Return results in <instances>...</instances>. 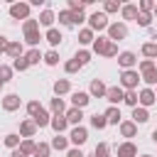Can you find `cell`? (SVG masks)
Wrapping results in <instances>:
<instances>
[{"label": "cell", "mask_w": 157, "mask_h": 157, "mask_svg": "<svg viewBox=\"0 0 157 157\" xmlns=\"http://www.w3.org/2000/svg\"><path fill=\"white\" fill-rule=\"evenodd\" d=\"M86 20H88V29H91V32H103V29H108V25H110L105 12H93V15H88Z\"/></svg>", "instance_id": "cell-1"}, {"label": "cell", "mask_w": 157, "mask_h": 157, "mask_svg": "<svg viewBox=\"0 0 157 157\" xmlns=\"http://www.w3.org/2000/svg\"><path fill=\"white\" fill-rule=\"evenodd\" d=\"M137 81H140L137 69H128V71L120 74V88H123V91H135V88H137Z\"/></svg>", "instance_id": "cell-2"}, {"label": "cell", "mask_w": 157, "mask_h": 157, "mask_svg": "<svg viewBox=\"0 0 157 157\" xmlns=\"http://www.w3.org/2000/svg\"><path fill=\"white\" fill-rule=\"evenodd\" d=\"M105 32H108V39L110 42H123L128 37V25L125 22H110Z\"/></svg>", "instance_id": "cell-3"}, {"label": "cell", "mask_w": 157, "mask_h": 157, "mask_svg": "<svg viewBox=\"0 0 157 157\" xmlns=\"http://www.w3.org/2000/svg\"><path fill=\"white\" fill-rule=\"evenodd\" d=\"M29 10H32L29 2H12L7 12H10L12 20H29Z\"/></svg>", "instance_id": "cell-4"}, {"label": "cell", "mask_w": 157, "mask_h": 157, "mask_svg": "<svg viewBox=\"0 0 157 157\" xmlns=\"http://www.w3.org/2000/svg\"><path fill=\"white\" fill-rule=\"evenodd\" d=\"M86 140H88V130H86L83 125H76V128H71V132H69V142H71L74 147H81V145H86Z\"/></svg>", "instance_id": "cell-5"}, {"label": "cell", "mask_w": 157, "mask_h": 157, "mask_svg": "<svg viewBox=\"0 0 157 157\" xmlns=\"http://www.w3.org/2000/svg\"><path fill=\"white\" fill-rule=\"evenodd\" d=\"M157 103V98H155V91L152 88H142L140 93H137V105L140 108H150V105H155Z\"/></svg>", "instance_id": "cell-6"}, {"label": "cell", "mask_w": 157, "mask_h": 157, "mask_svg": "<svg viewBox=\"0 0 157 157\" xmlns=\"http://www.w3.org/2000/svg\"><path fill=\"white\" fill-rule=\"evenodd\" d=\"M20 105H22V101H20L17 93H7L2 98V110L5 113H15V110H20Z\"/></svg>", "instance_id": "cell-7"}, {"label": "cell", "mask_w": 157, "mask_h": 157, "mask_svg": "<svg viewBox=\"0 0 157 157\" xmlns=\"http://www.w3.org/2000/svg\"><path fill=\"white\" fill-rule=\"evenodd\" d=\"M71 103H74V108H86L88 103H91V96H88V91H74L71 93Z\"/></svg>", "instance_id": "cell-8"}, {"label": "cell", "mask_w": 157, "mask_h": 157, "mask_svg": "<svg viewBox=\"0 0 157 157\" xmlns=\"http://www.w3.org/2000/svg\"><path fill=\"white\" fill-rule=\"evenodd\" d=\"M118 64L123 66V71H128V69H132V66L137 64V56H135L132 52H120V54H118Z\"/></svg>", "instance_id": "cell-9"}, {"label": "cell", "mask_w": 157, "mask_h": 157, "mask_svg": "<svg viewBox=\"0 0 157 157\" xmlns=\"http://www.w3.org/2000/svg\"><path fill=\"white\" fill-rule=\"evenodd\" d=\"M105 91H108V86L101 78H93L88 86V96H96V98H105Z\"/></svg>", "instance_id": "cell-10"}, {"label": "cell", "mask_w": 157, "mask_h": 157, "mask_svg": "<svg viewBox=\"0 0 157 157\" xmlns=\"http://www.w3.org/2000/svg\"><path fill=\"white\" fill-rule=\"evenodd\" d=\"M34 132H37V125L32 123V118H27V120L20 123V135H22V140H32Z\"/></svg>", "instance_id": "cell-11"}, {"label": "cell", "mask_w": 157, "mask_h": 157, "mask_svg": "<svg viewBox=\"0 0 157 157\" xmlns=\"http://www.w3.org/2000/svg\"><path fill=\"white\" fill-rule=\"evenodd\" d=\"M118 157H137V147H135V142H130V140L120 142V145H118Z\"/></svg>", "instance_id": "cell-12"}, {"label": "cell", "mask_w": 157, "mask_h": 157, "mask_svg": "<svg viewBox=\"0 0 157 157\" xmlns=\"http://www.w3.org/2000/svg\"><path fill=\"white\" fill-rule=\"evenodd\" d=\"M105 98L115 105V103H120L123 98H125V91L120 88V86H108V91H105Z\"/></svg>", "instance_id": "cell-13"}, {"label": "cell", "mask_w": 157, "mask_h": 157, "mask_svg": "<svg viewBox=\"0 0 157 157\" xmlns=\"http://www.w3.org/2000/svg\"><path fill=\"white\" fill-rule=\"evenodd\" d=\"M64 118H66V123H69V125H74V128H76V125L81 123V118H83V110H81V108H74V105H71V108H69V110L64 113Z\"/></svg>", "instance_id": "cell-14"}, {"label": "cell", "mask_w": 157, "mask_h": 157, "mask_svg": "<svg viewBox=\"0 0 157 157\" xmlns=\"http://www.w3.org/2000/svg\"><path fill=\"white\" fill-rule=\"evenodd\" d=\"M118 130H120L123 137H135V135H137V125H135L132 120H120Z\"/></svg>", "instance_id": "cell-15"}, {"label": "cell", "mask_w": 157, "mask_h": 157, "mask_svg": "<svg viewBox=\"0 0 157 157\" xmlns=\"http://www.w3.org/2000/svg\"><path fill=\"white\" fill-rule=\"evenodd\" d=\"M5 54H7L12 61H15V59H20V56H25V47H22V42H10Z\"/></svg>", "instance_id": "cell-16"}, {"label": "cell", "mask_w": 157, "mask_h": 157, "mask_svg": "<svg viewBox=\"0 0 157 157\" xmlns=\"http://www.w3.org/2000/svg\"><path fill=\"white\" fill-rule=\"evenodd\" d=\"M52 88H54V96H59V98H61V96H66V93L71 91V83H69V78H56Z\"/></svg>", "instance_id": "cell-17"}, {"label": "cell", "mask_w": 157, "mask_h": 157, "mask_svg": "<svg viewBox=\"0 0 157 157\" xmlns=\"http://www.w3.org/2000/svg\"><path fill=\"white\" fill-rule=\"evenodd\" d=\"M103 115H105L108 125H120V120H123V115H120V108H118V105H110Z\"/></svg>", "instance_id": "cell-18"}, {"label": "cell", "mask_w": 157, "mask_h": 157, "mask_svg": "<svg viewBox=\"0 0 157 157\" xmlns=\"http://www.w3.org/2000/svg\"><path fill=\"white\" fill-rule=\"evenodd\" d=\"M49 125H52V130H54L56 135H61V132H64V130L69 128V123H66V118H64V115H52Z\"/></svg>", "instance_id": "cell-19"}, {"label": "cell", "mask_w": 157, "mask_h": 157, "mask_svg": "<svg viewBox=\"0 0 157 157\" xmlns=\"http://www.w3.org/2000/svg\"><path fill=\"white\" fill-rule=\"evenodd\" d=\"M49 110H52L54 115H64V113H66V103H64V98L54 96V98L49 101Z\"/></svg>", "instance_id": "cell-20"}, {"label": "cell", "mask_w": 157, "mask_h": 157, "mask_svg": "<svg viewBox=\"0 0 157 157\" xmlns=\"http://www.w3.org/2000/svg\"><path fill=\"white\" fill-rule=\"evenodd\" d=\"M54 20H56V15H54L52 10H42V12H39V25H42V27L52 29V27H54Z\"/></svg>", "instance_id": "cell-21"}, {"label": "cell", "mask_w": 157, "mask_h": 157, "mask_svg": "<svg viewBox=\"0 0 157 157\" xmlns=\"http://www.w3.org/2000/svg\"><path fill=\"white\" fill-rule=\"evenodd\" d=\"M44 39H47V42L52 44V49H54V47H59V44H61V39H64V37H61V32H59L56 27H52V29H47Z\"/></svg>", "instance_id": "cell-22"}, {"label": "cell", "mask_w": 157, "mask_h": 157, "mask_svg": "<svg viewBox=\"0 0 157 157\" xmlns=\"http://www.w3.org/2000/svg\"><path fill=\"white\" fill-rule=\"evenodd\" d=\"M150 120V113H147V108H132V123L135 125H142V123H147Z\"/></svg>", "instance_id": "cell-23"}, {"label": "cell", "mask_w": 157, "mask_h": 157, "mask_svg": "<svg viewBox=\"0 0 157 157\" xmlns=\"http://www.w3.org/2000/svg\"><path fill=\"white\" fill-rule=\"evenodd\" d=\"M108 44H110V39H108V37H96L91 47H93V52H96V54H101V56H103V54H105V49H108Z\"/></svg>", "instance_id": "cell-24"}, {"label": "cell", "mask_w": 157, "mask_h": 157, "mask_svg": "<svg viewBox=\"0 0 157 157\" xmlns=\"http://www.w3.org/2000/svg\"><path fill=\"white\" fill-rule=\"evenodd\" d=\"M49 120H52V115H49V110H44V108L32 118V123H34L37 128H47V125H49Z\"/></svg>", "instance_id": "cell-25"}, {"label": "cell", "mask_w": 157, "mask_h": 157, "mask_svg": "<svg viewBox=\"0 0 157 157\" xmlns=\"http://www.w3.org/2000/svg\"><path fill=\"white\" fill-rule=\"evenodd\" d=\"M137 5H120V15L123 20H137Z\"/></svg>", "instance_id": "cell-26"}, {"label": "cell", "mask_w": 157, "mask_h": 157, "mask_svg": "<svg viewBox=\"0 0 157 157\" xmlns=\"http://www.w3.org/2000/svg\"><path fill=\"white\" fill-rule=\"evenodd\" d=\"M49 147H52V150H69V137H64V135H54L52 142H49Z\"/></svg>", "instance_id": "cell-27"}, {"label": "cell", "mask_w": 157, "mask_h": 157, "mask_svg": "<svg viewBox=\"0 0 157 157\" xmlns=\"http://www.w3.org/2000/svg\"><path fill=\"white\" fill-rule=\"evenodd\" d=\"M91 128H96V130H105V128H108V120H105V115H103V113H96V115H91Z\"/></svg>", "instance_id": "cell-28"}, {"label": "cell", "mask_w": 157, "mask_h": 157, "mask_svg": "<svg viewBox=\"0 0 157 157\" xmlns=\"http://www.w3.org/2000/svg\"><path fill=\"white\" fill-rule=\"evenodd\" d=\"M2 142H5V147H10V150H15V147H20V142H22V137H20L17 132H7V135L2 137Z\"/></svg>", "instance_id": "cell-29"}, {"label": "cell", "mask_w": 157, "mask_h": 157, "mask_svg": "<svg viewBox=\"0 0 157 157\" xmlns=\"http://www.w3.org/2000/svg\"><path fill=\"white\" fill-rule=\"evenodd\" d=\"M142 56L150 59V61L157 59V44H155V42H145V44H142Z\"/></svg>", "instance_id": "cell-30"}, {"label": "cell", "mask_w": 157, "mask_h": 157, "mask_svg": "<svg viewBox=\"0 0 157 157\" xmlns=\"http://www.w3.org/2000/svg\"><path fill=\"white\" fill-rule=\"evenodd\" d=\"M42 39H44V37L39 34V29H34V32H25V42H27V44H29L32 49H34V47H37V44H39Z\"/></svg>", "instance_id": "cell-31"}, {"label": "cell", "mask_w": 157, "mask_h": 157, "mask_svg": "<svg viewBox=\"0 0 157 157\" xmlns=\"http://www.w3.org/2000/svg\"><path fill=\"white\" fill-rule=\"evenodd\" d=\"M42 56H44V54H42V52L37 49V47H34V49H29V52L25 54V59H27V64H29V66L39 64V61H42Z\"/></svg>", "instance_id": "cell-32"}, {"label": "cell", "mask_w": 157, "mask_h": 157, "mask_svg": "<svg viewBox=\"0 0 157 157\" xmlns=\"http://www.w3.org/2000/svg\"><path fill=\"white\" fill-rule=\"evenodd\" d=\"M140 81H145V83H147V88L157 86V69H152V71H145V74H140Z\"/></svg>", "instance_id": "cell-33"}, {"label": "cell", "mask_w": 157, "mask_h": 157, "mask_svg": "<svg viewBox=\"0 0 157 157\" xmlns=\"http://www.w3.org/2000/svg\"><path fill=\"white\" fill-rule=\"evenodd\" d=\"M93 32L88 29V27H83V29H78V44H93Z\"/></svg>", "instance_id": "cell-34"}, {"label": "cell", "mask_w": 157, "mask_h": 157, "mask_svg": "<svg viewBox=\"0 0 157 157\" xmlns=\"http://www.w3.org/2000/svg\"><path fill=\"white\" fill-rule=\"evenodd\" d=\"M42 61H44L47 66H56V64H59V52H56V49H49V52L42 56Z\"/></svg>", "instance_id": "cell-35"}, {"label": "cell", "mask_w": 157, "mask_h": 157, "mask_svg": "<svg viewBox=\"0 0 157 157\" xmlns=\"http://www.w3.org/2000/svg\"><path fill=\"white\" fill-rule=\"evenodd\" d=\"M91 0H69V12H83V7Z\"/></svg>", "instance_id": "cell-36"}, {"label": "cell", "mask_w": 157, "mask_h": 157, "mask_svg": "<svg viewBox=\"0 0 157 157\" xmlns=\"http://www.w3.org/2000/svg\"><path fill=\"white\" fill-rule=\"evenodd\" d=\"M56 20H59V22H61V25H64V27H74V15H71V12H69V10H61V12H59V17H56Z\"/></svg>", "instance_id": "cell-37"}, {"label": "cell", "mask_w": 157, "mask_h": 157, "mask_svg": "<svg viewBox=\"0 0 157 157\" xmlns=\"http://www.w3.org/2000/svg\"><path fill=\"white\" fill-rule=\"evenodd\" d=\"M74 59H76L81 66H86V64L91 61V52H88V49H78V52L74 54Z\"/></svg>", "instance_id": "cell-38"}, {"label": "cell", "mask_w": 157, "mask_h": 157, "mask_svg": "<svg viewBox=\"0 0 157 157\" xmlns=\"http://www.w3.org/2000/svg\"><path fill=\"white\" fill-rule=\"evenodd\" d=\"M34 147H37V142H34V140H22V142H20V150H22L27 157H32V155H34Z\"/></svg>", "instance_id": "cell-39"}, {"label": "cell", "mask_w": 157, "mask_h": 157, "mask_svg": "<svg viewBox=\"0 0 157 157\" xmlns=\"http://www.w3.org/2000/svg\"><path fill=\"white\" fill-rule=\"evenodd\" d=\"M93 155H96V157H108V155H110V145H108V142H98L96 150H93Z\"/></svg>", "instance_id": "cell-40"}, {"label": "cell", "mask_w": 157, "mask_h": 157, "mask_svg": "<svg viewBox=\"0 0 157 157\" xmlns=\"http://www.w3.org/2000/svg\"><path fill=\"white\" fill-rule=\"evenodd\" d=\"M49 152H52V147H49L47 142H39V145L34 147V155H32V157H49Z\"/></svg>", "instance_id": "cell-41"}, {"label": "cell", "mask_w": 157, "mask_h": 157, "mask_svg": "<svg viewBox=\"0 0 157 157\" xmlns=\"http://www.w3.org/2000/svg\"><path fill=\"white\" fill-rule=\"evenodd\" d=\"M140 27H150V22H152V12H137V20H135Z\"/></svg>", "instance_id": "cell-42"}, {"label": "cell", "mask_w": 157, "mask_h": 157, "mask_svg": "<svg viewBox=\"0 0 157 157\" xmlns=\"http://www.w3.org/2000/svg\"><path fill=\"white\" fill-rule=\"evenodd\" d=\"M123 103H128L130 108H137V91H125V98Z\"/></svg>", "instance_id": "cell-43"}, {"label": "cell", "mask_w": 157, "mask_h": 157, "mask_svg": "<svg viewBox=\"0 0 157 157\" xmlns=\"http://www.w3.org/2000/svg\"><path fill=\"white\" fill-rule=\"evenodd\" d=\"M12 78V66H7V64H0V81L2 83H7Z\"/></svg>", "instance_id": "cell-44"}, {"label": "cell", "mask_w": 157, "mask_h": 157, "mask_svg": "<svg viewBox=\"0 0 157 157\" xmlns=\"http://www.w3.org/2000/svg\"><path fill=\"white\" fill-rule=\"evenodd\" d=\"M34 29H39V20H25L22 22V32H34Z\"/></svg>", "instance_id": "cell-45"}, {"label": "cell", "mask_w": 157, "mask_h": 157, "mask_svg": "<svg viewBox=\"0 0 157 157\" xmlns=\"http://www.w3.org/2000/svg\"><path fill=\"white\" fill-rule=\"evenodd\" d=\"M27 69H29V64H27L25 56H20V59L12 61V71H27Z\"/></svg>", "instance_id": "cell-46"}, {"label": "cell", "mask_w": 157, "mask_h": 157, "mask_svg": "<svg viewBox=\"0 0 157 157\" xmlns=\"http://www.w3.org/2000/svg\"><path fill=\"white\" fill-rule=\"evenodd\" d=\"M39 110H42V103H39V101H29V103H27V115H29V118H34Z\"/></svg>", "instance_id": "cell-47"}, {"label": "cell", "mask_w": 157, "mask_h": 157, "mask_svg": "<svg viewBox=\"0 0 157 157\" xmlns=\"http://www.w3.org/2000/svg\"><path fill=\"white\" fill-rule=\"evenodd\" d=\"M120 10V2H115V0H105L103 2V12L108 15V12H118Z\"/></svg>", "instance_id": "cell-48"}, {"label": "cell", "mask_w": 157, "mask_h": 157, "mask_svg": "<svg viewBox=\"0 0 157 157\" xmlns=\"http://www.w3.org/2000/svg\"><path fill=\"white\" fill-rule=\"evenodd\" d=\"M137 69H140L137 74H145V71H152V69H157V64H155V61H150V59H142Z\"/></svg>", "instance_id": "cell-49"}, {"label": "cell", "mask_w": 157, "mask_h": 157, "mask_svg": "<svg viewBox=\"0 0 157 157\" xmlns=\"http://www.w3.org/2000/svg\"><path fill=\"white\" fill-rule=\"evenodd\" d=\"M78 69H81V64H78L76 59H69V61L64 64V71H66V74H76Z\"/></svg>", "instance_id": "cell-50"}, {"label": "cell", "mask_w": 157, "mask_h": 157, "mask_svg": "<svg viewBox=\"0 0 157 157\" xmlns=\"http://www.w3.org/2000/svg\"><path fill=\"white\" fill-rule=\"evenodd\" d=\"M137 10H140V12H152V10H155V2H152V0H140Z\"/></svg>", "instance_id": "cell-51"}, {"label": "cell", "mask_w": 157, "mask_h": 157, "mask_svg": "<svg viewBox=\"0 0 157 157\" xmlns=\"http://www.w3.org/2000/svg\"><path fill=\"white\" fill-rule=\"evenodd\" d=\"M103 56H108V59H113V56H118V44L115 42H110L108 44V49H105V54Z\"/></svg>", "instance_id": "cell-52"}, {"label": "cell", "mask_w": 157, "mask_h": 157, "mask_svg": "<svg viewBox=\"0 0 157 157\" xmlns=\"http://www.w3.org/2000/svg\"><path fill=\"white\" fill-rule=\"evenodd\" d=\"M66 157H86V155L81 152V147H71V150H66Z\"/></svg>", "instance_id": "cell-53"}, {"label": "cell", "mask_w": 157, "mask_h": 157, "mask_svg": "<svg viewBox=\"0 0 157 157\" xmlns=\"http://www.w3.org/2000/svg\"><path fill=\"white\" fill-rule=\"evenodd\" d=\"M7 44H10V39L0 34V54H5V52H7Z\"/></svg>", "instance_id": "cell-54"}, {"label": "cell", "mask_w": 157, "mask_h": 157, "mask_svg": "<svg viewBox=\"0 0 157 157\" xmlns=\"http://www.w3.org/2000/svg\"><path fill=\"white\" fill-rule=\"evenodd\" d=\"M71 15H74V25H81V22L86 20V15H83V12H71Z\"/></svg>", "instance_id": "cell-55"}, {"label": "cell", "mask_w": 157, "mask_h": 157, "mask_svg": "<svg viewBox=\"0 0 157 157\" xmlns=\"http://www.w3.org/2000/svg\"><path fill=\"white\" fill-rule=\"evenodd\" d=\"M10 157H27V155H25V152H22V150H20V147H15V150H12V152H10Z\"/></svg>", "instance_id": "cell-56"}, {"label": "cell", "mask_w": 157, "mask_h": 157, "mask_svg": "<svg viewBox=\"0 0 157 157\" xmlns=\"http://www.w3.org/2000/svg\"><path fill=\"white\" fill-rule=\"evenodd\" d=\"M152 142H157V128L152 130Z\"/></svg>", "instance_id": "cell-57"}, {"label": "cell", "mask_w": 157, "mask_h": 157, "mask_svg": "<svg viewBox=\"0 0 157 157\" xmlns=\"http://www.w3.org/2000/svg\"><path fill=\"white\" fill-rule=\"evenodd\" d=\"M152 39H155V44H157V29H155V32H152Z\"/></svg>", "instance_id": "cell-58"}, {"label": "cell", "mask_w": 157, "mask_h": 157, "mask_svg": "<svg viewBox=\"0 0 157 157\" xmlns=\"http://www.w3.org/2000/svg\"><path fill=\"white\" fill-rule=\"evenodd\" d=\"M152 12H155V17H157V2H155V10H152Z\"/></svg>", "instance_id": "cell-59"}, {"label": "cell", "mask_w": 157, "mask_h": 157, "mask_svg": "<svg viewBox=\"0 0 157 157\" xmlns=\"http://www.w3.org/2000/svg\"><path fill=\"white\" fill-rule=\"evenodd\" d=\"M152 91H155V98H157V88H152Z\"/></svg>", "instance_id": "cell-60"}, {"label": "cell", "mask_w": 157, "mask_h": 157, "mask_svg": "<svg viewBox=\"0 0 157 157\" xmlns=\"http://www.w3.org/2000/svg\"><path fill=\"white\" fill-rule=\"evenodd\" d=\"M2 86H5V83H2V81H0V91H2Z\"/></svg>", "instance_id": "cell-61"}, {"label": "cell", "mask_w": 157, "mask_h": 157, "mask_svg": "<svg viewBox=\"0 0 157 157\" xmlns=\"http://www.w3.org/2000/svg\"><path fill=\"white\" fill-rule=\"evenodd\" d=\"M142 157H152V155H142Z\"/></svg>", "instance_id": "cell-62"}, {"label": "cell", "mask_w": 157, "mask_h": 157, "mask_svg": "<svg viewBox=\"0 0 157 157\" xmlns=\"http://www.w3.org/2000/svg\"><path fill=\"white\" fill-rule=\"evenodd\" d=\"M91 157H96V155H91Z\"/></svg>", "instance_id": "cell-63"}]
</instances>
